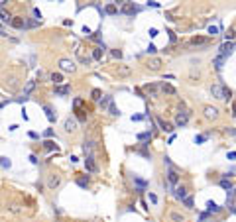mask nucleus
I'll return each instance as SVG.
<instances>
[{
    "label": "nucleus",
    "instance_id": "f257e3e1",
    "mask_svg": "<svg viewBox=\"0 0 236 222\" xmlns=\"http://www.w3.org/2000/svg\"><path fill=\"white\" fill-rule=\"evenodd\" d=\"M59 67H61V71H67V73H75V63L71 59H59Z\"/></svg>",
    "mask_w": 236,
    "mask_h": 222
},
{
    "label": "nucleus",
    "instance_id": "f03ea898",
    "mask_svg": "<svg viewBox=\"0 0 236 222\" xmlns=\"http://www.w3.org/2000/svg\"><path fill=\"white\" fill-rule=\"evenodd\" d=\"M203 114H205V118H209V120H217V118H218V108L205 106V108H203Z\"/></svg>",
    "mask_w": 236,
    "mask_h": 222
},
{
    "label": "nucleus",
    "instance_id": "7ed1b4c3",
    "mask_svg": "<svg viewBox=\"0 0 236 222\" xmlns=\"http://www.w3.org/2000/svg\"><path fill=\"white\" fill-rule=\"evenodd\" d=\"M232 49H234V43H232V41H226V43H222V47H221V55H218V57L226 59L228 55H232Z\"/></svg>",
    "mask_w": 236,
    "mask_h": 222
},
{
    "label": "nucleus",
    "instance_id": "20e7f679",
    "mask_svg": "<svg viewBox=\"0 0 236 222\" xmlns=\"http://www.w3.org/2000/svg\"><path fill=\"white\" fill-rule=\"evenodd\" d=\"M187 120H189V112H179V114L175 116V126H179V128H183Z\"/></svg>",
    "mask_w": 236,
    "mask_h": 222
},
{
    "label": "nucleus",
    "instance_id": "39448f33",
    "mask_svg": "<svg viewBox=\"0 0 236 222\" xmlns=\"http://www.w3.org/2000/svg\"><path fill=\"white\" fill-rule=\"evenodd\" d=\"M211 93H213V96H214V98H224V86L222 85H213L211 86Z\"/></svg>",
    "mask_w": 236,
    "mask_h": 222
},
{
    "label": "nucleus",
    "instance_id": "423d86ee",
    "mask_svg": "<svg viewBox=\"0 0 236 222\" xmlns=\"http://www.w3.org/2000/svg\"><path fill=\"white\" fill-rule=\"evenodd\" d=\"M138 10H140V8H138V6H134L132 2H126L124 6L120 8V12H122V14H136Z\"/></svg>",
    "mask_w": 236,
    "mask_h": 222
},
{
    "label": "nucleus",
    "instance_id": "0eeeda50",
    "mask_svg": "<svg viewBox=\"0 0 236 222\" xmlns=\"http://www.w3.org/2000/svg\"><path fill=\"white\" fill-rule=\"evenodd\" d=\"M148 69H152V71H159V69H162V59H158V57L150 59V63H148Z\"/></svg>",
    "mask_w": 236,
    "mask_h": 222
},
{
    "label": "nucleus",
    "instance_id": "6e6552de",
    "mask_svg": "<svg viewBox=\"0 0 236 222\" xmlns=\"http://www.w3.org/2000/svg\"><path fill=\"white\" fill-rule=\"evenodd\" d=\"M59 183H61L59 175H49V179H47V187H49V189H55V187H59Z\"/></svg>",
    "mask_w": 236,
    "mask_h": 222
},
{
    "label": "nucleus",
    "instance_id": "1a4fd4ad",
    "mask_svg": "<svg viewBox=\"0 0 236 222\" xmlns=\"http://www.w3.org/2000/svg\"><path fill=\"white\" fill-rule=\"evenodd\" d=\"M4 86H6V89L8 90H16V86H18V83H16V79L14 77H6V79H4Z\"/></svg>",
    "mask_w": 236,
    "mask_h": 222
},
{
    "label": "nucleus",
    "instance_id": "9d476101",
    "mask_svg": "<svg viewBox=\"0 0 236 222\" xmlns=\"http://www.w3.org/2000/svg\"><path fill=\"white\" fill-rule=\"evenodd\" d=\"M116 73L120 75V77H128V75L132 73V69L130 67H126V65H118V69H116Z\"/></svg>",
    "mask_w": 236,
    "mask_h": 222
},
{
    "label": "nucleus",
    "instance_id": "9b49d317",
    "mask_svg": "<svg viewBox=\"0 0 236 222\" xmlns=\"http://www.w3.org/2000/svg\"><path fill=\"white\" fill-rule=\"evenodd\" d=\"M65 130H67V132H75V130H77V120H75V118L65 120Z\"/></svg>",
    "mask_w": 236,
    "mask_h": 222
},
{
    "label": "nucleus",
    "instance_id": "f8f14e48",
    "mask_svg": "<svg viewBox=\"0 0 236 222\" xmlns=\"http://www.w3.org/2000/svg\"><path fill=\"white\" fill-rule=\"evenodd\" d=\"M158 124H159V128H162L163 132H173V126H171L169 122H165V120H162V118H158Z\"/></svg>",
    "mask_w": 236,
    "mask_h": 222
},
{
    "label": "nucleus",
    "instance_id": "ddd939ff",
    "mask_svg": "<svg viewBox=\"0 0 236 222\" xmlns=\"http://www.w3.org/2000/svg\"><path fill=\"white\" fill-rule=\"evenodd\" d=\"M167 179H169V183H177V181H179V175H177L175 169H169L167 171Z\"/></svg>",
    "mask_w": 236,
    "mask_h": 222
},
{
    "label": "nucleus",
    "instance_id": "4468645a",
    "mask_svg": "<svg viewBox=\"0 0 236 222\" xmlns=\"http://www.w3.org/2000/svg\"><path fill=\"white\" fill-rule=\"evenodd\" d=\"M175 197L183 201V199L187 197V189H185V187H177V189H175Z\"/></svg>",
    "mask_w": 236,
    "mask_h": 222
},
{
    "label": "nucleus",
    "instance_id": "2eb2a0df",
    "mask_svg": "<svg viewBox=\"0 0 236 222\" xmlns=\"http://www.w3.org/2000/svg\"><path fill=\"white\" fill-rule=\"evenodd\" d=\"M207 210H209V212H221V207H218L217 203L209 201V203H207Z\"/></svg>",
    "mask_w": 236,
    "mask_h": 222
},
{
    "label": "nucleus",
    "instance_id": "dca6fc26",
    "mask_svg": "<svg viewBox=\"0 0 236 222\" xmlns=\"http://www.w3.org/2000/svg\"><path fill=\"white\" fill-rule=\"evenodd\" d=\"M87 169H89L91 173H95V171H96V165H95L93 155H89V157H87Z\"/></svg>",
    "mask_w": 236,
    "mask_h": 222
},
{
    "label": "nucleus",
    "instance_id": "f3484780",
    "mask_svg": "<svg viewBox=\"0 0 236 222\" xmlns=\"http://www.w3.org/2000/svg\"><path fill=\"white\" fill-rule=\"evenodd\" d=\"M0 20H2L4 24H10V22H12V16L8 12H4V10H0Z\"/></svg>",
    "mask_w": 236,
    "mask_h": 222
},
{
    "label": "nucleus",
    "instance_id": "a211bd4d",
    "mask_svg": "<svg viewBox=\"0 0 236 222\" xmlns=\"http://www.w3.org/2000/svg\"><path fill=\"white\" fill-rule=\"evenodd\" d=\"M34 89H36V81H30V83L26 85V89H24V96H28Z\"/></svg>",
    "mask_w": 236,
    "mask_h": 222
},
{
    "label": "nucleus",
    "instance_id": "6ab92c4d",
    "mask_svg": "<svg viewBox=\"0 0 236 222\" xmlns=\"http://www.w3.org/2000/svg\"><path fill=\"white\" fill-rule=\"evenodd\" d=\"M49 79H51V81H53V83H55V85L63 83V75H61V73H53V75H51Z\"/></svg>",
    "mask_w": 236,
    "mask_h": 222
},
{
    "label": "nucleus",
    "instance_id": "aec40b11",
    "mask_svg": "<svg viewBox=\"0 0 236 222\" xmlns=\"http://www.w3.org/2000/svg\"><path fill=\"white\" fill-rule=\"evenodd\" d=\"M10 24H12L14 28H18V30H20V28H24V20H22V18H14L12 22H10Z\"/></svg>",
    "mask_w": 236,
    "mask_h": 222
},
{
    "label": "nucleus",
    "instance_id": "412c9836",
    "mask_svg": "<svg viewBox=\"0 0 236 222\" xmlns=\"http://www.w3.org/2000/svg\"><path fill=\"white\" fill-rule=\"evenodd\" d=\"M69 90H71V89H69L67 85H63V86H57L55 93H57V94H69Z\"/></svg>",
    "mask_w": 236,
    "mask_h": 222
},
{
    "label": "nucleus",
    "instance_id": "4be33fe9",
    "mask_svg": "<svg viewBox=\"0 0 236 222\" xmlns=\"http://www.w3.org/2000/svg\"><path fill=\"white\" fill-rule=\"evenodd\" d=\"M221 187H222V189H228V191H234V185H232L230 181H226V179L221 181Z\"/></svg>",
    "mask_w": 236,
    "mask_h": 222
},
{
    "label": "nucleus",
    "instance_id": "5701e85b",
    "mask_svg": "<svg viewBox=\"0 0 236 222\" xmlns=\"http://www.w3.org/2000/svg\"><path fill=\"white\" fill-rule=\"evenodd\" d=\"M159 89H162L163 93H169V94H173V93H175V89H173V86H169V85H165V83H163V85H159Z\"/></svg>",
    "mask_w": 236,
    "mask_h": 222
},
{
    "label": "nucleus",
    "instance_id": "b1692460",
    "mask_svg": "<svg viewBox=\"0 0 236 222\" xmlns=\"http://www.w3.org/2000/svg\"><path fill=\"white\" fill-rule=\"evenodd\" d=\"M134 183L138 185V189H140V191H142L144 187H146V181H144V179H140V177H136V175H134Z\"/></svg>",
    "mask_w": 236,
    "mask_h": 222
},
{
    "label": "nucleus",
    "instance_id": "393cba45",
    "mask_svg": "<svg viewBox=\"0 0 236 222\" xmlns=\"http://www.w3.org/2000/svg\"><path fill=\"white\" fill-rule=\"evenodd\" d=\"M0 165H2L4 169H10V165H12V161H10L8 157H0Z\"/></svg>",
    "mask_w": 236,
    "mask_h": 222
},
{
    "label": "nucleus",
    "instance_id": "a878e982",
    "mask_svg": "<svg viewBox=\"0 0 236 222\" xmlns=\"http://www.w3.org/2000/svg\"><path fill=\"white\" fill-rule=\"evenodd\" d=\"M103 51H104V47H96V49L93 51V59H100L103 57Z\"/></svg>",
    "mask_w": 236,
    "mask_h": 222
},
{
    "label": "nucleus",
    "instance_id": "bb28decb",
    "mask_svg": "<svg viewBox=\"0 0 236 222\" xmlns=\"http://www.w3.org/2000/svg\"><path fill=\"white\" fill-rule=\"evenodd\" d=\"M191 43H193V45H203V43H207V40H205V37H193Z\"/></svg>",
    "mask_w": 236,
    "mask_h": 222
},
{
    "label": "nucleus",
    "instance_id": "cd10ccee",
    "mask_svg": "<svg viewBox=\"0 0 236 222\" xmlns=\"http://www.w3.org/2000/svg\"><path fill=\"white\" fill-rule=\"evenodd\" d=\"M104 12H106V14H116V12H118V8L114 6V4H108V6L104 8Z\"/></svg>",
    "mask_w": 236,
    "mask_h": 222
},
{
    "label": "nucleus",
    "instance_id": "c85d7f7f",
    "mask_svg": "<svg viewBox=\"0 0 236 222\" xmlns=\"http://www.w3.org/2000/svg\"><path fill=\"white\" fill-rule=\"evenodd\" d=\"M171 220H173V222H183L185 218H183L179 212H171Z\"/></svg>",
    "mask_w": 236,
    "mask_h": 222
},
{
    "label": "nucleus",
    "instance_id": "c756f323",
    "mask_svg": "<svg viewBox=\"0 0 236 222\" xmlns=\"http://www.w3.org/2000/svg\"><path fill=\"white\" fill-rule=\"evenodd\" d=\"M45 114H47V120H49V122L55 120V116H53V112H51V108H49V106H45Z\"/></svg>",
    "mask_w": 236,
    "mask_h": 222
},
{
    "label": "nucleus",
    "instance_id": "7c9ffc66",
    "mask_svg": "<svg viewBox=\"0 0 236 222\" xmlns=\"http://www.w3.org/2000/svg\"><path fill=\"white\" fill-rule=\"evenodd\" d=\"M44 148L45 149H57V145H55V142H44Z\"/></svg>",
    "mask_w": 236,
    "mask_h": 222
},
{
    "label": "nucleus",
    "instance_id": "2f4dec72",
    "mask_svg": "<svg viewBox=\"0 0 236 222\" xmlns=\"http://www.w3.org/2000/svg\"><path fill=\"white\" fill-rule=\"evenodd\" d=\"M150 138H152V134H150V132H144V134L138 136V140H142V142H146V140H150Z\"/></svg>",
    "mask_w": 236,
    "mask_h": 222
},
{
    "label": "nucleus",
    "instance_id": "473e14b6",
    "mask_svg": "<svg viewBox=\"0 0 236 222\" xmlns=\"http://www.w3.org/2000/svg\"><path fill=\"white\" fill-rule=\"evenodd\" d=\"M108 108H110V114H112V116H118V114H120V112H118V108H116L114 104H112V102H110V106H108Z\"/></svg>",
    "mask_w": 236,
    "mask_h": 222
},
{
    "label": "nucleus",
    "instance_id": "72a5a7b5",
    "mask_svg": "<svg viewBox=\"0 0 236 222\" xmlns=\"http://www.w3.org/2000/svg\"><path fill=\"white\" fill-rule=\"evenodd\" d=\"M100 96H103V93H100L99 89H95V90H93V98H95V100H100Z\"/></svg>",
    "mask_w": 236,
    "mask_h": 222
},
{
    "label": "nucleus",
    "instance_id": "f704fd0d",
    "mask_svg": "<svg viewBox=\"0 0 236 222\" xmlns=\"http://www.w3.org/2000/svg\"><path fill=\"white\" fill-rule=\"evenodd\" d=\"M183 203H185V207L193 208V199H191V197H185V199H183Z\"/></svg>",
    "mask_w": 236,
    "mask_h": 222
},
{
    "label": "nucleus",
    "instance_id": "c9c22d12",
    "mask_svg": "<svg viewBox=\"0 0 236 222\" xmlns=\"http://www.w3.org/2000/svg\"><path fill=\"white\" fill-rule=\"evenodd\" d=\"M222 63H224V59H222V57H217V59H214V67H218V69H221V67H222Z\"/></svg>",
    "mask_w": 236,
    "mask_h": 222
},
{
    "label": "nucleus",
    "instance_id": "e433bc0d",
    "mask_svg": "<svg viewBox=\"0 0 236 222\" xmlns=\"http://www.w3.org/2000/svg\"><path fill=\"white\" fill-rule=\"evenodd\" d=\"M155 89H158L155 85H146V90H148V93H155Z\"/></svg>",
    "mask_w": 236,
    "mask_h": 222
},
{
    "label": "nucleus",
    "instance_id": "4c0bfd02",
    "mask_svg": "<svg viewBox=\"0 0 236 222\" xmlns=\"http://www.w3.org/2000/svg\"><path fill=\"white\" fill-rule=\"evenodd\" d=\"M155 51H158V47H155L154 43H150V45H148V53H155Z\"/></svg>",
    "mask_w": 236,
    "mask_h": 222
},
{
    "label": "nucleus",
    "instance_id": "58836bf2",
    "mask_svg": "<svg viewBox=\"0 0 236 222\" xmlns=\"http://www.w3.org/2000/svg\"><path fill=\"white\" fill-rule=\"evenodd\" d=\"M209 34H211V36H217V34H218V28H214V26H211V28H209Z\"/></svg>",
    "mask_w": 236,
    "mask_h": 222
},
{
    "label": "nucleus",
    "instance_id": "ea45409f",
    "mask_svg": "<svg viewBox=\"0 0 236 222\" xmlns=\"http://www.w3.org/2000/svg\"><path fill=\"white\" fill-rule=\"evenodd\" d=\"M112 55H114L116 59H120V57H122V51H120V49H112Z\"/></svg>",
    "mask_w": 236,
    "mask_h": 222
},
{
    "label": "nucleus",
    "instance_id": "a19ab883",
    "mask_svg": "<svg viewBox=\"0 0 236 222\" xmlns=\"http://www.w3.org/2000/svg\"><path fill=\"white\" fill-rule=\"evenodd\" d=\"M77 183H79V187H87L89 185V179H79Z\"/></svg>",
    "mask_w": 236,
    "mask_h": 222
},
{
    "label": "nucleus",
    "instance_id": "79ce46f5",
    "mask_svg": "<svg viewBox=\"0 0 236 222\" xmlns=\"http://www.w3.org/2000/svg\"><path fill=\"white\" fill-rule=\"evenodd\" d=\"M205 140H207V136H197V138H195V144H203Z\"/></svg>",
    "mask_w": 236,
    "mask_h": 222
},
{
    "label": "nucleus",
    "instance_id": "37998d69",
    "mask_svg": "<svg viewBox=\"0 0 236 222\" xmlns=\"http://www.w3.org/2000/svg\"><path fill=\"white\" fill-rule=\"evenodd\" d=\"M148 34H150V37H155V36H158V30H155V28H150Z\"/></svg>",
    "mask_w": 236,
    "mask_h": 222
},
{
    "label": "nucleus",
    "instance_id": "c03bdc74",
    "mask_svg": "<svg viewBox=\"0 0 236 222\" xmlns=\"http://www.w3.org/2000/svg\"><path fill=\"white\" fill-rule=\"evenodd\" d=\"M150 201L155 204V203H158V197H155V195H150Z\"/></svg>",
    "mask_w": 236,
    "mask_h": 222
}]
</instances>
